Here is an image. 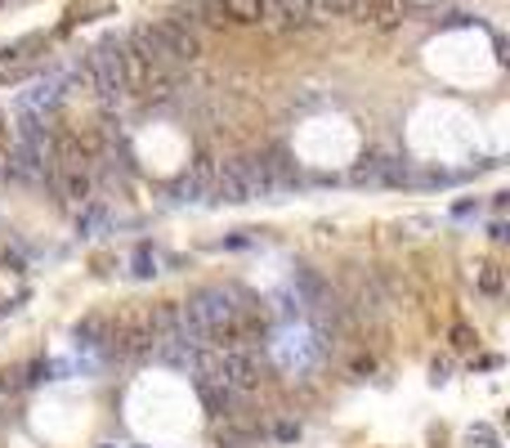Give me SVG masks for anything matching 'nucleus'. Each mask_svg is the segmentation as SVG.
Wrapping results in <instances>:
<instances>
[{
	"mask_svg": "<svg viewBox=\"0 0 510 448\" xmlns=\"http://www.w3.org/2000/svg\"><path fill=\"white\" fill-rule=\"evenodd\" d=\"M192 18L188 9H179L175 18H162V23H152L157 32H162V41H166V54H170V63L175 68H184V63H197L202 58V36L197 27H192Z\"/></svg>",
	"mask_w": 510,
	"mask_h": 448,
	"instance_id": "obj_1",
	"label": "nucleus"
},
{
	"mask_svg": "<svg viewBox=\"0 0 510 448\" xmlns=\"http://www.w3.org/2000/svg\"><path fill=\"white\" fill-rule=\"evenodd\" d=\"M107 350L117 359H143L157 350V336H152V323H148V309L139 314H126L112 332H107Z\"/></svg>",
	"mask_w": 510,
	"mask_h": 448,
	"instance_id": "obj_2",
	"label": "nucleus"
},
{
	"mask_svg": "<svg viewBox=\"0 0 510 448\" xmlns=\"http://www.w3.org/2000/svg\"><path fill=\"white\" fill-rule=\"evenodd\" d=\"M220 363H224V385L237 395L247 390H260V363L247 345H233V350H220Z\"/></svg>",
	"mask_w": 510,
	"mask_h": 448,
	"instance_id": "obj_3",
	"label": "nucleus"
},
{
	"mask_svg": "<svg viewBox=\"0 0 510 448\" xmlns=\"http://www.w3.org/2000/svg\"><path fill=\"white\" fill-rule=\"evenodd\" d=\"M354 18L376 27V32H394L398 23L407 18V0H358Z\"/></svg>",
	"mask_w": 510,
	"mask_h": 448,
	"instance_id": "obj_4",
	"label": "nucleus"
},
{
	"mask_svg": "<svg viewBox=\"0 0 510 448\" xmlns=\"http://www.w3.org/2000/svg\"><path fill=\"white\" fill-rule=\"evenodd\" d=\"M50 184H54V193H58L63 202H77V207L94 198V179H90V171H85V166H54Z\"/></svg>",
	"mask_w": 510,
	"mask_h": 448,
	"instance_id": "obj_5",
	"label": "nucleus"
},
{
	"mask_svg": "<svg viewBox=\"0 0 510 448\" xmlns=\"http://www.w3.org/2000/svg\"><path fill=\"white\" fill-rule=\"evenodd\" d=\"M211 184H215V162H211V157H197L192 171L179 179L170 193H175L179 202H206V198H211Z\"/></svg>",
	"mask_w": 510,
	"mask_h": 448,
	"instance_id": "obj_6",
	"label": "nucleus"
},
{
	"mask_svg": "<svg viewBox=\"0 0 510 448\" xmlns=\"http://www.w3.org/2000/svg\"><path fill=\"white\" fill-rule=\"evenodd\" d=\"M107 224H112V211H107V202L90 198V202H81V207H77V238H81V242L103 238V233H107Z\"/></svg>",
	"mask_w": 510,
	"mask_h": 448,
	"instance_id": "obj_7",
	"label": "nucleus"
},
{
	"mask_svg": "<svg viewBox=\"0 0 510 448\" xmlns=\"http://www.w3.org/2000/svg\"><path fill=\"white\" fill-rule=\"evenodd\" d=\"M264 9H269V0H224V14H228V23H237V27L264 23Z\"/></svg>",
	"mask_w": 510,
	"mask_h": 448,
	"instance_id": "obj_8",
	"label": "nucleus"
},
{
	"mask_svg": "<svg viewBox=\"0 0 510 448\" xmlns=\"http://www.w3.org/2000/svg\"><path fill=\"white\" fill-rule=\"evenodd\" d=\"M77 345H85V350H103V345H107V319H99V314L81 319V323H77Z\"/></svg>",
	"mask_w": 510,
	"mask_h": 448,
	"instance_id": "obj_9",
	"label": "nucleus"
},
{
	"mask_svg": "<svg viewBox=\"0 0 510 448\" xmlns=\"http://www.w3.org/2000/svg\"><path fill=\"white\" fill-rule=\"evenodd\" d=\"M479 292L483 296H502L506 292V274H502V264H479Z\"/></svg>",
	"mask_w": 510,
	"mask_h": 448,
	"instance_id": "obj_10",
	"label": "nucleus"
},
{
	"mask_svg": "<svg viewBox=\"0 0 510 448\" xmlns=\"http://www.w3.org/2000/svg\"><path fill=\"white\" fill-rule=\"evenodd\" d=\"M358 0H313V14L322 18H354Z\"/></svg>",
	"mask_w": 510,
	"mask_h": 448,
	"instance_id": "obj_11",
	"label": "nucleus"
},
{
	"mask_svg": "<svg viewBox=\"0 0 510 448\" xmlns=\"http://www.w3.org/2000/svg\"><path fill=\"white\" fill-rule=\"evenodd\" d=\"M188 14H202V23H211V27H224V23H228L224 0H197V5H192Z\"/></svg>",
	"mask_w": 510,
	"mask_h": 448,
	"instance_id": "obj_12",
	"label": "nucleus"
},
{
	"mask_svg": "<svg viewBox=\"0 0 510 448\" xmlns=\"http://www.w3.org/2000/svg\"><path fill=\"white\" fill-rule=\"evenodd\" d=\"M130 264H135V269H130L135 278H152V274H157V256H152V247H139Z\"/></svg>",
	"mask_w": 510,
	"mask_h": 448,
	"instance_id": "obj_13",
	"label": "nucleus"
},
{
	"mask_svg": "<svg viewBox=\"0 0 510 448\" xmlns=\"http://www.w3.org/2000/svg\"><path fill=\"white\" fill-rule=\"evenodd\" d=\"M358 314H372V319L381 314V296H376V287H372V283H362V287H358Z\"/></svg>",
	"mask_w": 510,
	"mask_h": 448,
	"instance_id": "obj_14",
	"label": "nucleus"
},
{
	"mask_svg": "<svg viewBox=\"0 0 510 448\" xmlns=\"http://www.w3.org/2000/svg\"><path fill=\"white\" fill-rule=\"evenodd\" d=\"M9 148H14V130L5 126V117H0V179L9 171Z\"/></svg>",
	"mask_w": 510,
	"mask_h": 448,
	"instance_id": "obj_15",
	"label": "nucleus"
},
{
	"mask_svg": "<svg viewBox=\"0 0 510 448\" xmlns=\"http://www.w3.org/2000/svg\"><path fill=\"white\" fill-rule=\"evenodd\" d=\"M22 385H27V377H22V368H14V372H0V395H18Z\"/></svg>",
	"mask_w": 510,
	"mask_h": 448,
	"instance_id": "obj_16",
	"label": "nucleus"
},
{
	"mask_svg": "<svg viewBox=\"0 0 510 448\" xmlns=\"http://www.w3.org/2000/svg\"><path fill=\"white\" fill-rule=\"evenodd\" d=\"M466 444H470V448H497V440H492L488 426H475V430L466 435Z\"/></svg>",
	"mask_w": 510,
	"mask_h": 448,
	"instance_id": "obj_17",
	"label": "nucleus"
},
{
	"mask_svg": "<svg viewBox=\"0 0 510 448\" xmlns=\"http://www.w3.org/2000/svg\"><path fill=\"white\" fill-rule=\"evenodd\" d=\"M5 269H14V274H27V260H22V251H5Z\"/></svg>",
	"mask_w": 510,
	"mask_h": 448,
	"instance_id": "obj_18",
	"label": "nucleus"
},
{
	"mask_svg": "<svg viewBox=\"0 0 510 448\" xmlns=\"http://www.w3.org/2000/svg\"><path fill=\"white\" fill-rule=\"evenodd\" d=\"M452 345H457V350L475 345V332H470V328H452Z\"/></svg>",
	"mask_w": 510,
	"mask_h": 448,
	"instance_id": "obj_19",
	"label": "nucleus"
}]
</instances>
